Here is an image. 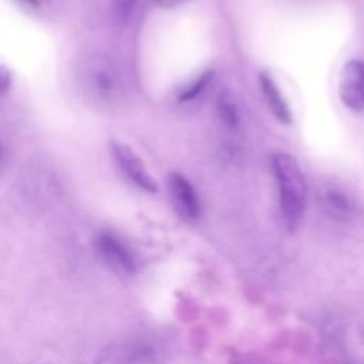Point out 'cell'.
Here are the masks:
<instances>
[{"mask_svg": "<svg viewBox=\"0 0 364 364\" xmlns=\"http://www.w3.org/2000/svg\"><path fill=\"white\" fill-rule=\"evenodd\" d=\"M279 193V206L286 228L293 232L303 219L307 186L299 162L289 154L276 152L270 159Z\"/></svg>", "mask_w": 364, "mask_h": 364, "instance_id": "cell-1", "label": "cell"}, {"mask_svg": "<svg viewBox=\"0 0 364 364\" xmlns=\"http://www.w3.org/2000/svg\"><path fill=\"white\" fill-rule=\"evenodd\" d=\"M78 80L84 94L101 107L117 105L125 92L121 71L104 55L94 54L80 63Z\"/></svg>", "mask_w": 364, "mask_h": 364, "instance_id": "cell-2", "label": "cell"}, {"mask_svg": "<svg viewBox=\"0 0 364 364\" xmlns=\"http://www.w3.org/2000/svg\"><path fill=\"white\" fill-rule=\"evenodd\" d=\"M165 354L164 344L156 338L136 336L107 351L108 364H156Z\"/></svg>", "mask_w": 364, "mask_h": 364, "instance_id": "cell-3", "label": "cell"}, {"mask_svg": "<svg viewBox=\"0 0 364 364\" xmlns=\"http://www.w3.org/2000/svg\"><path fill=\"white\" fill-rule=\"evenodd\" d=\"M95 250L104 263L118 274L132 276L138 270V259L132 249L117 235L101 232L95 237Z\"/></svg>", "mask_w": 364, "mask_h": 364, "instance_id": "cell-4", "label": "cell"}, {"mask_svg": "<svg viewBox=\"0 0 364 364\" xmlns=\"http://www.w3.org/2000/svg\"><path fill=\"white\" fill-rule=\"evenodd\" d=\"M109 152L117 166L135 186L148 193H155L158 191L155 179L146 171L142 159L134 152L131 146L119 141H111Z\"/></svg>", "mask_w": 364, "mask_h": 364, "instance_id": "cell-5", "label": "cell"}, {"mask_svg": "<svg viewBox=\"0 0 364 364\" xmlns=\"http://www.w3.org/2000/svg\"><path fill=\"white\" fill-rule=\"evenodd\" d=\"M168 189L172 203L181 218L193 222L200 216V200L198 192L185 175L171 172L168 176Z\"/></svg>", "mask_w": 364, "mask_h": 364, "instance_id": "cell-6", "label": "cell"}, {"mask_svg": "<svg viewBox=\"0 0 364 364\" xmlns=\"http://www.w3.org/2000/svg\"><path fill=\"white\" fill-rule=\"evenodd\" d=\"M338 95L348 109L364 111V61L351 60L346 63L341 71Z\"/></svg>", "mask_w": 364, "mask_h": 364, "instance_id": "cell-7", "label": "cell"}, {"mask_svg": "<svg viewBox=\"0 0 364 364\" xmlns=\"http://www.w3.org/2000/svg\"><path fill=\"white\" fill-rule=\"evenodd\" d=\"M259 85L263 98L269 107V111L273 114V117L282 124H290L293 118L290 107L270 73L262 71L259 74Z\"/></svg>", "mask_w": 364, "mask_h": 364, "instance_id": "cell-8", "label": "cell"}, {"mask_svg": "<svg viewBox=\"0 0 364 364\" xmlns=\"http://www.w3.org/2000/svg\"><path fill=\"white\" fill-rule=\"evenodd\" d=\"M321 210L333 220L347 222L354 215L353 200L337 188H326L318 195Z\"/></svg>", "mask_w": 364, "mask_h": 364, "instance_id": "cell-9", "label": "cell"}, {"mask_svg": "<svg viewBox=\"0 0 364 364\" xmlns=\"http://www.w3.org/2000/svg\"><path fill=\"white\" fill-rule=\"evenodd\" d=\"M216 111L220 121L228 128H236L240 124V112L236 101L228 91H222L216 100Z\"/></svg>", "mask_w": 364, "mask_h": 364, "instance_id": "cell-10", "label": "cell"}, {"mask_svg": "<svg viewBox=\"0 0 364 364\" xmlns=\"http://www.w3.org/2000/svg\"><path fill=\"white\" fill-rule=\"evenodd\" d=\"M213 77V71L212 70H208V71H203L195 81H192L189 85H186L178 95V100L182 101V102H186V101H192L193 98H196L202 91L203 88L209 84V81L212 80Z\"/></svg>", "mask_w": 364, "mask_h": 364, "instance_id": "cell-11", "label": "cell"}, {"mask_svg": "<svg viewBox=\"0 0 364 364\" xmlns=\"http://www.w3.org/2000/svg\"><path fill=\"white\" fill-rule=\"evenodd\" d=\"M138 3H139V0H114L112 1L114 18L121 24L128 23L131 20Z\"/></svg>", "mask_w": 364, "mask_h": 364, "instance_id": "cell-12", "label": "cell"}, {"mask_svg": "<svg viewBox=\"0 0 364 364\" xmlns=\"http://www.w3.org/2000/svg\"><path fill=\"white\" fill-rule=\"evenodd\" d=\"M232 364H273V363L253 354H235L232 357Z\"/></svg>", "mask_w": 364, "mask_h": 364, "instance_id": "cell-13", "label": "cell"}, {"mask_svg": "<svg viewBox=\"0 0 364 364\" xmlns=\"http://www.w3.org/2000/svg\"><path fill=\"white\" fill-rule=\"evenodd\" d=\"M0 77H1V94L4 95L7 92V90L10 88V85H11V75H10L9 70L4 65L1 67Z\"/></svg>", "mask_w": 364, "mask_h": 364, "instance_id": "cell-14", "label": "cell"}, {"mask_svg": "<svg viewBox=\"0 0 364 364\" xmlns=\"http://www.w3.org/2000/svg\"><path fill=\"white\" fill-rule=\"evenodd\" d=\"M154 1L161 9H173V7L179 6L183 0H154Z\"/></svg>", "mask_w": 364, "mask_h": 364, "instance_id": "cell-15", "label": "cell"}, {"mask_svg": "<svg viewBox=\"0 0 364 364\" xmlns=\"http://www.w3.org/2000/svg\"><path fill=\"white\" fill-rule=\"evenodd\" d=\"M20 1H21L23 4H26V6H30V7H33V9H37V7H41L46 0H20Z\"/></svg>", "mask_w": 364, "mask_h": 364, "instance_id": "cell-16", "label": "cell"}]
</instances>
